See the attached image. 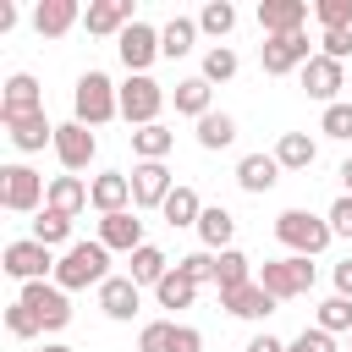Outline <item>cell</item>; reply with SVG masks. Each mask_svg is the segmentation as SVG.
Segmentation results:
<instances>
[{
  "label": "cell",
  "instance_id": "cell-2",
  "mask_svg": "<svg viewBox=\"0 0 352 352\" xmlns=\"http://www.w3.org/2000/svg\"><path fill=\"white\" fill-rule=\"evenodd\" d=\"M121 116V88L104 77V72H82L77 77V88H72V121H82V126H104V121H116Z\"/></svg>",
  "mask_w": 352,
  "mask_h": 352
},
{
  "label": "cell",
  "instance_id": "cell-42",
  "mask_svg": "<svg viewBox=\"0 0 352 352\" xmlns=\"http://www.w3.org/2000/svg\"><path fill=\"white\" fill-rule=\"evenodd\" d=\"M214 264H220V253H209V248H198V253H187V258H176V270L187 275V280H214Z\"/></svg>",
  "mask_w": 352,
  "mask_h": 352
},
{
  "label": "cell",
  "instance_id": "cell-44",
  "mask_svg": "<svg viewBox=\"0 0 352 352\" xmlns=\"http://www.w3.org/2000/svg\"><path fill=\"white\" fill-rule=\"evenodd\" d=\"M286 352H336V336L314 324V330H302L297 341H286Z\"/></svg>",
  "mask_w": 352,
  "mask_h": 352
},
{
  "label": "cell",
  "instance_id": "cell-5",
  "mask_svg": "<svg viewBox=\"0 0 352 352\" xmlns=\"http://www.w3.org/2000/svg\"><path fill=\"white\" fill-rule=\"evenodd\" d=\"M44 198H50V187L33 165H0V204L11 214H38Z\"/></svg>",
  "mask_w": 352,
  "mask_h": 352
},
{
  "label": "cell",
  "instance_id": "cell-12",
  "mask_svg": "<svg viewBox=\"0 0 352 352\" xmlns=\"http://www.w3.org/2000/svg\"><path fill=\"white\" fill-rule=\"evenodd\" d=\"M44 110V88H38V77L33 72H16V77H6V88H0V121L11 126V121H22V116H38Z\"/></svg>",
  "mask_w": 352,
  "mask_h": 352
},
{
  "label": "cell",
  "instance_id": "cell-29",
  "mask_svg": "<svg viewBox=\"0 0 352 352\" xmlns=\"http://www.w3.org/2000/svg\"><path fill=\"white\" fill-rule=\"evenodd\" d=\"M209 94H214V88H209L204 77H182V82L170 88V99H176V116H192V121H204V116H209Z\"/></svg>",
  "mask_w": 352,
  "mask_h": 352
},
{
  "label": "cell",
  "instance_id": "cell-21",
  "mask_svg": "<svg viewBox=\"0 0 352 352\" xmlns=\"http://www.w3.org/2000/svg\"><path fill=\"white\" fill-rule=\"evenodd\" d=\"M77 22H82V6H77V0H38V11H33L38 38H60V33H72Z\"/></svg>",
  "mask_w": 352,
  "mask_h": 352
},
{
  "label": "cell",
  "instance_id": "cell-28",
  "mask_svg": "<svg viewBox=\"0 0 352 352\" xmlns=\"http://www.w3.org/2000/svg\"><path fill=\"white\" fill-rule=\"evenodd\" d=\"M192 38H198V16H170L160 28V55H170V60L192 55Z\"/></svg>",
  "mask_w": 352,
  "mask_h": 352
},
{
  "label": "cell",
  "instance_id": "cell-8",
  "mask_svg": "<svg viewBox=\"0 0 352 352\" xmlns=\"http://www.w3.org/2000/svg\"><path fill=\"white\" fill-rule=\"evenodd\" d=\"M94 154H99V138H94V126H82V121H66V126H55V160H60V170H66V176L88 170V165H94Z\"/></svg>",
  "mask_w": 352,
  "mask_h": 352
},
{
  "label": "cell",
  "instance_id": "cell-35",
  "mask_svg": "<svg viewBox=\"0 0 352 352\" xmlns=\"http://www.w3.org/2000/svg\"><path fill=\"white\" fill-rule=\"evenodd\" d=\"M248 280H253V258H248L242 248H226L220 264H214V286H220V292H236V286H248Z\"/></svg>",
  "mask_w": 352,
  "mask_h": 352
},
{
  "label": "cell",
  "instance_id": "cell-41",
  "mask_svg": "<svg viewBox=\"0 0 352 352\" xmlns=\"http://www.w3.org/2000/svg\"><path fill=\"white\" fill-rule=\"evenodd\" d=\"M319 132H324V138H336V143H346V138H352V104H341V99H336V104H324Z\"/></svg>",
  "mask_w": 352,
  "mask_h": 352
},
{
  "label": "cell",
  "instance_id": "cell-7",
  "mask_svg": "<svg viewBox=\"0 0 352 352\" xmlns=\"http://www.w3.org/2000/svg\"><path fill=\"white\" fill-rule=\"evenodd\" d=\"M160 110H165V88H160L154 77H126V82H121V116L132 121V132H138V126H154Z\"/></svg>",
  "mask_w": 352,
  "mask_h": 352
},
{
  "label": "cell",
  "instance_id": "cell-1",
  "mask_svg": "<svg viewBox=\"0 0 352 352\" xmlns=\"http://www.w3.org/2000/svg\"><path fill=\"white\" fill-rule=\"evenodd\" d=\"M110 280V248L94 236V242H72L55 264V286L60 292H82V286H104Z\"/></svg>",
  "mask_w": 352,
  "mask_h": 352
},
{
  "label": "cell",
  "instance_id": "cell-31",
  "mask_svg": "<svg viewBox=\"0 0 352 352\" xmlns=\"http://www.w3.org/2000/svg\"><path fill=\"white\" fill-rule=\"evenodd\" d=\"M33 242H44L50 253H55V248H72V214L38 209V214H33Z\"/></svg>",
  "mask_w": 352,
  "mask_h": 352
},
{
  "label": "cell",
  "instance_id": "cell-48",
  "mask_svg": "<svg viewBox=\"0 0 352 352\" xmlns=\"http://www.w3.org/2000/svg\"><path fill=\"white\" fill-rule=\"evenodd\" d=\"M336 297H352V258L336 264Z\"/></svg>",
  "mask_w": 352,
  "mask_h": 352
},
{
  "label": "cell",
  "instance_id": "cell-49",
  "mask_svg": "<svg viewBox=\"0 0 352 352\" xmlns=\"http://www.w3.org/2000/svg\"><path fill=\"white\" fill-rule=\"evenodd\" d=\"M336 176H341V187H346V198H352V160H341V170H336Z\"/></svg>",
  "mask_w": 352,
  "mask_h": 352
},
{
  "label": "cell",
  "instance_id": "cell-23",
  "mask_svg": "<svg viewBox=\"0 0 352 352\" xmlns=\"http://www.w3.org/2000/svg\"><path fill=\"white\" fill-rule=\"evenodd\" d=\"M88 198H94V209H99V214H121V209L132 204V176L104 170V176H94V182H88Z\"/></svg>",
  "mask_w": 352,
  "mask_h": 352
},
{
  "label": "cell",
  "instance_id": "cell-14",
  "mask_svg": "<svg viewBox=\"0 0 352 352\" xmlns=\"http://www.w3.org/2000/svg\"><path fill=\"white\" fill-rule=\"evenodd\" d=\"M116 50H121V60H126V77H148V66H154V55H160V28L132 22V28L116 38Z\"/></svg>",
  "mask_w": 352,
  "mask_h": 352
},
{
  "label": "cell",
  "instance_id": "cell-19",
  "mask_svg": "<svg viewBox=\"0 0 352 352\" xmlns=\"http://www.w3.org/2000/svg\"><path fill=\"white\" fill-rule=\"evenodd\" d=\"M138 302H143V286H138L132 275H110V280L99 286V308H104V319H116V324H126V319L138 314Z\"/></svg>",
  "mask_w": 352,
  "mask_h": 352
},
{
  "label": "cell",
  "instance_id": "cell-3",
  "mask_svg": "<svg viewBox=\"0 0 352 352\" xmlns=\"http://www.w3.org/2000/svg\"><path fill=\"white\" fill-rule=\"evenodd\" d=\"M275 236H280V248L297 253V258H319V253L336 242L330 220H324V214H308V209H280V214H275Z\"/></svg>",
  "mask_w": 352,
  "mask_h": 352
},
{
  "label": "cell",
  "instance_id": "cell-6",
  "mask_svg": "<svg viewBox=\"0 0 352 352\" xmlns=\"http://www.w3.org/2000/svg\"><path fill=\"white\" fill-rule=\"evenodd\" d=\"M55 253L44 248V242H33V236H22V242H6V258H0V270L11 275V280H22V286H33V280H44V275H55Z\"/></svg>",
  "mask_w": 352,
  "mask_h": 352
},
{
  "label": "cell",
  "instance_id": "cell-38",
  "mask_svg": "<svg viewBox=\"0 0 352 352\" xmlns=\"http://www.w3.org/2000/svg\"><path fill=\"white\" fill-rule=\"evenodd\" d=\"M314 324L330 330V336H352V297H324L319 314H314Z\"/></svg>",
  "mask_w": 352,
  "mask_h": 352
},
{
  "label": "cell",
  "instance_id": "cell-10",
  "mask_svg": "<svg viewBox=\"0 0 352 352\" xmlns=\"http://www.w3.org/2000/svg\"><path fill=\"white\" fill-rule=\"evenodd\" d=\"M258 60H264V72H270V77L302 72V66L314 60V50H308V33H280V38H264V44H258Z\"/></svg>",
  "mask_w": 352,
  "mask_h": 352
},
{
  "label": "cell",
  "instance_id": "cell-18",
  "mask_svg": "<svg viewBox=\"0 0 352 352\" xmlns=\"http://www.w3.org/2000/svg\"><path fill=\"white\" fill-rule=\"evenodd\" d=\"M99 242H104L110 253H138V248H143V220H138V209L99 214Z\"/></svg>",
  "mask_w": 352,
  "mask_h": 352
},
{
  "label": "cell",
  "instance_id": "cell-11",
  "mask_svg": "<svg viewBox=\"0 0 352 352\" xmlns=\"http://www.w3.org/2000/svg\"><path fill=\"white\" fill-rule=\"evenodd\" d=\"M138 352H204V336L176 319H154L138 330Z\"/></svg>",
  "mask_w": 352,
  "mask_h": 352
},
{
  "label": "cell",
  "instance_id": "cell-24",
  "mask_svg": "<svg viewBox=\"0 0 352 352\" xmlns=\"http://www.w3.org/2000/svg\"><path fill=\"white\" fill-rule=\"evenodd\" d=\"M6 138H11V148H16V154H38L44 143L55 148V126H50V116H44V110H38V116L11 121V126H6Z\"/></svg>",
  "mask_w": 352,
  "mask_h": 352
},
{
  "label": "cell",
  "instance_id": "cell-45",
  "mask_svg": "<svg viewBox=\"0 0 352 352\" xmlns=\"http://www.w3.org/2000/svg\"><path fill=\"white\" fill-rule=\"evenodd\" d=\"M319 44H324L319 55H330V60H346V55H352V28H336V33H324Z\"/></svg>",
  "mask_w": 352,
  "mask_h": 352
},
{
  "label": "cell",
  "instance_id": "cell-9",
  "mask_svg": "<svg viewBox=\"0 0 352 352\" xmlns=\"http://www.w3.org/2000/svg\"><path fill=\"white\" fill-rule=\"evenodd\" d=\"M16 297L38 314L44 330H66V324H72V292H60L55 280H33V286H22Z\"/></svg>",
  "mask_w": 352,
  "mask_h": 352
},
{
  "label": "cell",
  "instance_id": "cell-47",
  "mask_svg": "<svg viewBox=\"0 0 352 352\" xmlns=\"http://www.w3.org/2000/svg\"><path fill=\"white\" fill-rule=\"evenodd\" d=\"M248 352H286V341H275L270 330H258V336L248 341Z\"/></svg>",
  "mask_w": 352,
  "mask_h": 352
},
{
  "label": "cell",
  "instance_id": "cell-16",
  "mask_svg": "<svg viewBox=\"0 0 352 352\" xmlns=\"http://www.w3.org/2000/svg\"><path fill=\"white\" fill-rule=\"evenodd\" d=\"M302 88H308V99L336 104V94L346 88V66H341V60H330V55H314V60L302 66Z\"/></svg>",
  "mask_w": 352,
  "mask_h": 352
},
{
  "label": "cell",
  "instance_id": "cell-27",
  "mask_svg": "<svg viewBox=\"0 0 352 352\" xmlns=\"http://www.w3.org/2000/svg\"><path fill=\"white\" fill-rule=\"evenodd\" d=\"M275 160H280V170H308V165L319 160V143H314L308 132H280Z\"/></svg>",
  "mask_w": 352,
  "mask_h": 352
},
{
  "label": "cell",
  "instance_id": "cell-22",
  "mask_svg": "<svg viewBox=\"0 0 352 352\" xmlns=\"http://www.w3.org/2000/svg\"><path fill=\"white\" fill-rule=\"evenodd\" d=\"M275 182H280V160H275V154H242V160H236V187H242V192L258 198V192H270Z\"/></svg>",
  "mask_w": 352,
  "mask_h": 352
},
{
  "label": "cell",
  "instance_id": "cell-33",
  "mask_svg": "<svg viewBox=\"0 0 352 352\" xmlns=\"http://www.w3.org/2000/svg\"><path fill=\"white\" fill-rule=\"evenodd\" d=\"M170 148H176V132H170L165 121H154V126H138V132H132V154H138V160H165Z\"/></svg>",
  "mask_w": 352,
  "mask_h": 352
},
{
  "label": "cell",
  "instance_id": "cell-37",
  "mask_svg": "<svg viewBox=\"0 0 352 352\" xmlns=\"http://www.w3.org/2000/svg\"><path fill=\"white\" fill-rule=\"evenodd\" d=\"M236 66H242V60H236V50H231V44H214V50H204V72H198V77L214 88V82H231V77H236Z\"/></svg>",
  "mask_w": 352,
  "mask_h": 352
},
{
  "label": "cell",
  "instance_id": "cell-39",
  "mask_svg": "<svg viewBox=\"0 0 352 352\" xmlns=\"http://www.w3.org/2000/svg\"><path fill=\"white\" fill-rule=\"evenodd\" d=\"M236 28V6L231 0H209L204 11H198V33H209V38H226Z\"/></svg>",
  "mask_w": 352,
  "mask_h": 352
},
{
  "label": "cell",
  "instance_id": "cell-46",
  "mask_svg": "<svg viewBox=\"0 0 352 352\" xmlns=\"http://www.w3.org/2000/svg\"><path fill=\"white\" fill-rule=\"evenodd\" d=\"M324 220H330V231H336V236H352V198L341 192V198L330 204V214H324Z\"/></svg>",
  "mask_w": 352,
  "mask_h": 352
},
{
  "label": "cell",
  "instance_id": "cell-51",
  "mask_svg": "<svg viewBox=\"0 0 352 352\" xmlns=\"http://www.w3.org/2000/svg\"><path fill=\"white\" fill-rule=\"evenodd\" d=\"M346 341H352V336H346Z\"/></svg>",
  "mask_w": 352,
  "mask_h": 352
},
{
  "label": "cell",
  "instance_id": "cell-30",
  "mask_svg": "<svg viewBox=\"0 0 352 352\" xmlns=\"http://www.w3.org/2000/svg\"><path fill=\"white\" fill-rule=\"evenodd\" d=\"M231 143H236V116H226V110H209V116L198 121V148L220 154V148H231Z\"/></svg>",
  "mask_w": 352,
  "mask_h": 352
},
{
  "label": "cell",
  "instance_id": "cell-36",
  "mask_svg": "<svg viewBox=\"0 0 352 352\" xmlns=\"http://www.w3.org/2000/svg\"><path fill=\"white\" fill-rule=\"evenodd\" d=\"M192 297H198V280H187L176 264H170V275L154 286V302H160V308H192Z\"/></svg>",
  "mask_w": 352,
  "mask_h": 352
},
{
  "label": "cell",
  "instance_id": "cell-34",
  "mask_svg": "<svg viewBox=\"0 0 352 352\" xmlns=\"http://www.w3.org/2000/svg\"><path fill=\"white\" fill-rule=\"evenodd\" d=\"M160 214H165V226H192L198 231V214H204V198L192 192V187H176L165 204H160Z\"/></svg>",
  "mask_w": 352,
  "mask_h": 352
},
{
  "label": "cell",
  "instance_id": "cell-20",
  "mask_svg": "<svg viewBox=\"0 0 352 352\" xmlns=\"http://www.w3.org/2000/svg\"><path fill=\"white\" fill-rule=\"evenodd\" d=\"M220 308H226L231 319H248V324H253V319H270V314H275V297H270V292L258 286V275H253L248 286H236V292H220Z\"/></svg>",
  "mask_w": 352,
  "mask_h": 352
},
{
  "label": "cell",
  "instance_id": "cell-4",
  "mask_svg": "<svg viewBox=\"0 0 352 352\" xmlns=\"http://www.w3.org/2000/svg\"><path fill=\"white\" fill-rule=\"evenodd\" d=\"M258 286H264L275 302H292V297L314 292V264H308V258H297V253H286V258H264Z\"/></svg>",
  "mask_w": 352,
  "mask_h": 352
},
{
  "label": "cell",
  "instance_id": "cell-43",
  "mask_svg": "<svg viewBox=\"0 0 352 352\" xmlns=\"http://www.w3.org/2000/svg\"><path fill=\"white\" fill-rule=\"evenodd\" d=\"M314 16L324 22V33H336V28H352V0H319V6H314Z\"/></svg>",
  "mask_w": 352,
  "mask_h": 352
},
{
  "label": "cell",
  "instance_id": "cell-50",
  "mask_svg": "<svg viewBox=\"0 0 352 352\" xmlns=\"http://www.w3.org/2000/svg\"><path fill=\"white\" fill-rule=\"evenodd\" d=\"M44 352H77V346H66V341H50V346H44Z\"/></svg>",
  "mask_w": 352,
  "mask_h": 352
},
{
  "label": "cell",
  "instance_id": "cell-32",
  "mask_svg": "<svg viewBox=\"0 0 352 352\" xmlns=\"http://www.w3.org/2000/svg\"><path fill=\"white\" fill-rule=\"evenodd\" d=\"M138 286H160L165 275H170V258H165V248H154V242H143L138 253H132V270H126Z\"/></svg>",
  "mask_w": 352,
  "mask_h": 352
},
{
  "label": "cell",
  "instance_id": "cell-17",
  "mask_svg": "<svg viewBox=\"0 0 352 352\" xmlns=\"http://www.w3.org/2000/svg\"><path fill=\"white\" fill-rule=\"evenodd\" d=\"M302 22H308V0H258V28H264V38L302 33Z\"/></svg>",
  "mask_w": 352,
  "mask_h": 352
},
{
  "label": "cell",
  "instance_id": "cell-40",
  "mask_svg": "<svg viewBox=\"0 0 352 352\" xmlns=\"http://www.w3.org/2000/svg\"><path fill=\"white\" fill-rule=\"evenodd\" d=\"M6 330H11V336H16V341H33V336H38V330H44V324H38V314H33V308H28V302H22V297H16V302H11V308H6Z\"/></svg>",
  "mask_w": 352,
  "mask_h": 352
},
{
  "label": "cell",
  "instance_id": "cell-13",
  "mask_svg": "<svg viewBox=\"0 0 352 352\" xmlns=\"http://www.w3.org/2000/svg\"><path fill=\"white\" fill-rule=\"evenodd\" d=\"M170 192H176V182H170L165 160H138L132 165V209H160Z\"/></svg>",
  "mask_w": 352,
  "mask_h": 352
},
{
  "label": "cell",
  "instance_id": "cell-25",
  "mask_svg": "<svg viewBox=\"0 0 352 352\" xmlns=\"http://www.w3.org/2000/svg\"><path fill=\"white\" fill-rule=\"evenodd\" d=\"M231 236H236V214L220 209V204H204V214H198V242H204L209 253H226Z\"/></svg>",
  "mask_w": 352,
  "mask_h": 352
},
{
  "label": "cell",
  "instance_id": "cell-26",
  "mask_svg": "<svg viewBox=\"0 0 352 352\" xmlns=\"http://www.w3.org/2000/svg\"><path fill=\"white\" fill-rule=\"evenodd\" d=\"M94 198H88V182L82 176H50V198H44V209H60V214H82Z\"/></svg>",
  "mask_w": 352,
  "mask_h": 352
},
{
  "label": "cell",
  "instance_id": "cell-15",
  "mask_svg": "<svg viewBox=\"0 0 352 352\" xmlns=\"http://www.w3.org/2000/svg\"><path fill=\"white\" fill-rule=\"evenodd\" d=\"M132 22H138L132 16V0H88V11H82V28L94 38H121Z\"/></svg>",
  "mask_w": 352,
  "mask_h": 352
}]
</instances>
